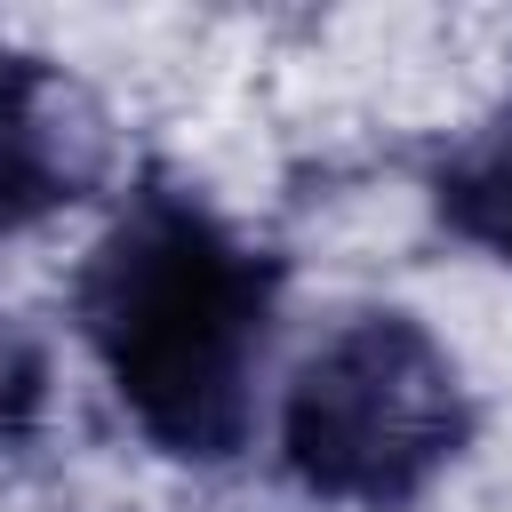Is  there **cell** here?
I'll use <instances>...</instances> for the list:
<instances>
[{"instance_id": "cell-1", "label": "cell", "mask_w": 512, "mask_h": 512, "mask_svg": "<svg viewBox=\"0 0 512 512\" xmlns=\"http://www.w3.org/2000/svg\"><path fill=\"white\" fill-rule=\"evenodd\" d=\"M272 304L280 256L240 240L176 176H144L72 280L80 336L96 344L120 408L184 464H232L248 448Z\"/></svg>"}, {"instance_id": "cell-2", "label": "cell", "mask_w": 512, "mask_h": 512, "mask_svg": "<svg viewBox=\"0 0 512 512\" xmlns=\"http://www.w3.org/2000/svg\"><path fill=\"white\" fill-rule=\"evenodd\" d=\"M472 440V392L416 312H352L288 376L280 456L320 504L400 512Z\"/></svg>"}, {"instance_id": "cell-3", "label": "cell", "mask_w": 512, "mask_h": 512, "mask_svg": "<svg viewBox=\"0 0 512 512\" xmlns=\"http://www.w3.org/2000/svg\"><path fill=\"white\" fill-rule=\"evenodd\" d=\"M112 168L104 104L32 48H0V232L88 200Z\"/></svg>"}, {"instance_id": "cell-4", "label": "cell", "mask_w": 512, "mask_h": 512, "mask_svg": "<svg viewBox=\"0 0 512 512\" xmlns=\"http://www.w3.org/2000/svg\"><path fill=\"white\" fill-rule=\"evenodd\" d=\"M432 216L456 240H472V248H488V256L512 264V96L472 136H456L440 152V168H432Z\"/></svg>"}, {"instance_id": "cell-5", "label": "cell", "mask_w": 512, "mask_h": 512, "mask_svg": "<svg viewBox=\"0 0 512 512\" xmlns=\"http://www.w3.org/2000/svg\"><path fill=\"white\" fill-rule=\"evenodd\" d=\"M40 416H48V344L16 312H0V456L32 448Z\"/></svg>"}]
</instances>
